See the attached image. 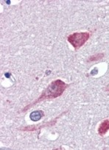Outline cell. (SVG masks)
<instances>
[{
  "label": "cell",
  "instance_id": "obj_1",
  "mask_svg": "<svg viewBox=\"0 0 109 150\" xmlns=\"http://www.w3.org/2000/svg\"><path fill=\"white\" fill-rule=\"evenodd\" d=\"M68 86H69V85L65 83L64 82L62 81V80H54L53 82H52V83L46 87V88L42 92L41 95L34 102L30 104V105H27V106L24 107L22 109V110H21V112H25L26 110H27L30 109V108H32L33 106L36 105V104L38 103V102H42V101L46 100V99H56V98L61 96Z\"/></svg>",
  "mask_w": 109,
  "mask_h": 150
},
{
  "label": "cell",
  "instance_id": "obj_2",
  "mask_svg": "<svg viewBox=\"0 0 109 150\" xmlns=\"http://www.w3.org/2000/svg\"><path fill=\"white\" fill-rule=\"evenodd\" d=\"M90 33L88 32L74 33L68 36L67 41L72 45L75 50H78L82 47L86 41L89 39Z\"/></svg>",
  "mask_w": 109,
  "mask_h": 150
},
{
  "label": "cell",
  "instance_id": "obj_3",
  "mask_svg": "<svg viewBox=\"0 0 109 150\" xmlns=\"http://www.w3.org/2000/svg\"><path fill=\"white\" fill-rule=\"evenodd\" d=\"M66 112H63V113H61V114L58 117L56 118V119H55L54 120L51 121V122H46V124H43V125H33V126H28V127H22L21 129H20L22 131H36V130H38V129H41V128H43V127H52V126H53V125H55L56 122H57L58 119L61 116H63V114H65Z\"/></svg>",
  "mask_w": 109,
  "mask_h": 150
},
{
  "label": "cell",
  "instance_id": "obj_4",
  "mask_svg": "<svg viewBox=\"0 0 109 150\" xmlns=\"http://www.w3.org/2000/svg\"><path fill=\"white\" fill-rule=\"evenodd\" d=\"M109 130V119H105L100 125L98 127V133L100 136H104Z\"/></svg>",
  "mask_w": 109,
  "mask_h": 150
},
{
  "label": "cell",
  "instance_id": "obj_5",
  "mask_svg": "<svg viewBox=\"0 0 109 150\" xmlns=\"http://www.w3.org/2000/svg\"><path fill=\"white\" fill-rule=\"evenodd\" d=\"M43 115H44V113H43L42 110L33 111V112L30 113V118L33 122H38V121H39L43 117Z\"/></svg>",
  "mask_w": 109,
  "mask_h": 150
},
{
  "label": "cell",
  "instance_id": "obj_6",
  "mask_svg": "<svg viewBox=\"0 0 109 150\" xmlns=\"http://www.w3.org/2000/svg\"><path fill=\"white\" fill-rule=\"evenodd\" d=\"M103 57H104V54H103V53H99V54H94V55L91 56V57L88 58V60H87V62H88V63H90V62L97 61V60L103 58Z\"/></svg>",
  "mask_w": 109,
  "mask_h": 150
},
{
  "label": "cell",
  "instance_id": "obj_7",
  "mask_svg": "<svg viewBox=\"0 0 109 150\" xmlns=\"http://www.w3.org/2000/svg\"><path fill=\"white\" fill-rule=\"evenodd\" d=\"M97 72H98V71L97 70V69H94V71H91V74H92V75H94V74H96L97 73Z\"/></svg>",
  "mask_w": 109,
  "mask_h": 150
},
{
  "label": "cell",
  "instance_id": "obj_8",
  "mask_svg": "<svg viewBox=\"0 0 109 150\" xmlns=\"http://www.w3.org/2000/svg\"><path fill=\"white\" fill-rule=\"evenodd\" d=\"M106 91H109V88H107V89H106Z\"/></svg>",
  "mask_w": 109,
  "mask_h": 150
}]
</instances>
